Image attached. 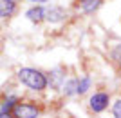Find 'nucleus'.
<instances>
[{
    "instance_id": "f257e3e1",
    "label": "nucleus",
    "mask_w": 121,
    "mask_h": 118,
    "mask_svg": "<svg viewBox=\"0 0 121 118\" xmlns=\"http://www.w3.org/2000/svg\"><path fill=\"white\" fill-rule=\"evenodd\" d=\"M18 80L33 91H43L47 87L45 75L40 73L38 69H31V67H22L18 71Z\"/></svg>"
},
{
    "instance_id": "f03ea898",
    "label": "nucleus",
    "mask_w": 121,
    "mask_h": 118,
    "mask_svg": "<svg viewBox=\"0 0 121 118\" xmlns=\"http://www.w3.org/2000/svg\"><path fill=\"white\" fill-rule=\"evenodd\" d=\"M13 118H36L40 114V109L35 104H27V102H18L11 111Z\"/></svg>"
},
{
    "instance_id": "7ed1b4c3",
    "label": "nucleus",
    "mask_w": 121,
    "mask_h": 118,
    "mask_svg": "<svg viewBox=\"0 0 121 118\" xmlns=\"http://www.w3.org/2000/svg\"><path fill=\"white\" fill-rule=\"evenodd\" d=\"M108 94L107 93H96V94H92L91 96V109L94 113H101V111H105L108 107Z\"/></svg>"
},
{
    "instance_id": "20e7f679",
    "label": "nucleus",
    "mask_w": 121,
    "mask_h": 118,
    "mask_svg": "<svg viewBox=\"0 0 121 118\" xmlns=\"http://www.w3.org/2000/svg\"><path fill=\"white\" fill-rule=\"evenodd\" d=\"M43 11H45V20L52 22V24L61 22L65 18V11L60 5H49V7H43Z\"/></svg>"
},
{
    "instance_id": "39448f33",
    "label": "nucleus",
    "mask_w": 121,
    "mask_h": 118,
    "mask_svg": "<svg viewBox=\"0 0 121 118\" xmlns=\"http://www.w3.org/2000/svg\"><path fill=\"white\" fill-rule=\"evenodd\" d=\"M101 2H103V0H78L76 7H78L81 13H94L101 5Z\"/></svg>"
},
{
    "instance_id": "423d86ee",
    "label": "nucleus",
    "mask_w": 121,
    "mask_h": 118,
    "mask_svg": "<svg viewBox=\"0 0 121 118\" xmlns=\"http://www.w3.org/2000/svg\"><path fill=\"white\" fill-rule=\"evenodd\" d=\"M16 11V4L13 0H0V16L2 18H7Z\"/></svg>"
},
{
    "instance_id": "0eeeda50",
    "label": "nucleus",
    "mask_w": 121,
    "mask_h": 118,
    "mask_svg": "<svg viewBox=\"0 0 121 118\" xmlns=\"http://www.w3.org/2000/svg\"><path fill=\"white\" fill-rule=\"evenodd\" d=\"M25 16H27L31 22H42V20H45V11H43V7H40V5H35V7H31V9L25 13Z\"/></svg>"
},
{
    "instance_id": "6e6552de",
    "label": "nucleus",
    "mask_w": 121,
    "mask_h": 118,
    "mask_svg": "<svg viewBox=\"0 0 121 118\" xmlns=\"http://www.w3.org/2000/svg\"><path fill=\"white\" fill-rule=\"evenodd\" d=\"M78 78H72V80H69V82L63 85V91H65V94H78Z\"/></svg>"
},
{
    "instance_id": "1a4fd4ad",
    "label": "nucleus",
    "mask_w": 121,
    "mask_h": 118,
    "mask_svg": "<svg viewBox=\"0 0 121 118\" xmlns=\"http://www.w3.org/2000/svg\"><path fill=\"white\" fill-rule=\"evenodd\" d=\"M89 87H91V78H89V76H83L80 82H78V94H83Z\"/></svg>"
},
{
    "instance_id": "9d476101",
    "label": "nucleus",
    "mask_w": 121,
    "mask_h": 118,
    "mask_svg": "<svg viewBox=\"0 0 121 118\" xmlns=\"http://www.w3.org/2000/svg\"><path fill=\"white\" fill-rule=\"evenodd\" d=\"M112 114H114V118H121V98L116 100V104L112 105Z\"/></svg>"
},
{
    "instance_id": "9b49d317",
    "label": "nucleus",
    "mask_w": 121,
    "mask_h": 118,
    "mask_svg": "<svg viewBox=\"0 0 121 118\" xmlns=\"http://www.w3.org/2000/svg\"><path fill=\"white\" fill-rule=\"evenodd\" d=\"M0 118H13L11 113H0Z\"/></svg>"
},
{
    "instance_id": "f8f14e48",
    "label": "nucleus",
    "mask_w": 121,
    "mask_h": 118,
    "mask_svg": "<svg viewBox=\"0 0 121 118\" xmlns=\"http://www.w3.org/2000/svg\"><path fill=\"white\" fill-rule=\"evenodd\" d=\"M40 2H45V0H40Z\"/></svg>"
}]
</instances>
